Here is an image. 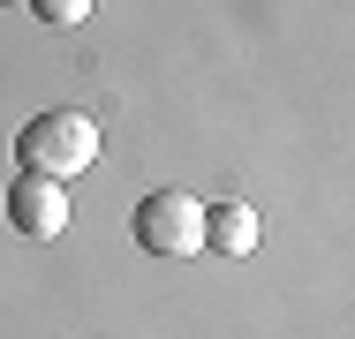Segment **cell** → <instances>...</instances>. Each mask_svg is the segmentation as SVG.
Here are the masks:
<instances>
[{"instance_id": "6da1fadb", "label": "cell", "mask_w": 355, "mask_h": 339, "mask_svg": "<svg viewBox=\"0 0 355 339\" xmlns=\"http://www.w3.org/2000/svg\"><path fill=\"white\" fill-rule=\"evenodd\" d=\"M15 158H23V174L76 181L83 166H98V121H91V113H76V106L31 113V121L15 129Z\"/></svg>"}, {"instance_id": "7a4b0ae2", "label": "cell", "mask_w": 355, "mask_h": 339, "mask_svg": "<svg viewBox=\"0 0 355 339\" xmlns=\"http://www.w3.org/2000/svg\"><path fill=\"white\" fill-rule=\"evenodd\" d=\"M129 234H137L144 257H197L205 249V203L189 189H151L129 211Z\"/></svg>"}, {"instance_id": "3957f363", "label": "cell", "mask_w": 355, "mask_h": 339, "mask_svg": "<svg viewBox=\"0 0 355 339\" xmlns=\"http://www.w3.org/2000/svg\"><path fill=\"white\" fill-rule=\"evenodd\" d=\"M69 181H46V174H15L8 181V226L15 234H31V241H53V234H69Z\"/></svg>"}, {"instance_id": "277c9868", "label": "cell", "mask_w": 355, "mask_h": 339, "mask_svg": "<svg viewBox=\"0 0 355 339\" xmlns=\"http://www.w3.org/2000/svg\"><path fill=\"white\" fill-rule=\"evenodd\" d=\"M205 249L250 257V249H257V211H250V203H205Z\"/></svg>"}, {"instance_id": "5b68a950", "label": "cell", "mask_w": 355, "mask_h": 339, "mask_svg": "<svg viewBox=\"0 0 355 339\" xmlns=\"http://www.w3.org/2000/svg\"><path fill=\"white\" fill-rule=\"evenodd\" d=\"M91 8H98V0H31V15H38L46 30H76V23H91Z\"/></svg>"}, {"instance_id": "8992f818", "label": "cell", "mask_w": 355, "mask_h": 339, "mask_svg": "<svg viewBox=\"0 0 355 339\" xmlns=\"http://www.w3.org/2000/svg\"><path fill=\"white\" fill-rule=\"evenodd\" d=\"M0 8H8V0H0Z\"/></svg>"}]
</instances>
